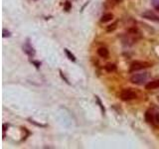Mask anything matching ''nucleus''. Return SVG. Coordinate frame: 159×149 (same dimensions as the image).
Instances as JSON below:
<instances>
[{
	"label": "nucleus",
	"instance_id": "nucleus-10",
	"mask_svg": "<svg viewBox=\"0 0 159 149\" xmlns=\"http://www.w3.org/2000/svg\"><path fill=\"white\" fill-rule=\"evenodd\" d=\"M112 19H113L112 13H105V14H103L102 16V18H100V22H102V23H107V22L112 21Z\"/></svg>",
	"mask_w": 159,
	"mask_h": 149
},
{
	"label": "nucleus",
	"instance_id": "nucleus-20",
	"mask_svg": "<svg viewBox=\"0 0 159 149\" xmlns=\"http://www.w3.org/2000/svg\"><path fill=\"white\" fill-rule=\"evenodd\" d=\"M32 63H33V64H34L35 66H36L37 68H39V67H40V65H41L39 62H35V61H32Z\"/></svg>",
	"mask_w": 159,
	"mask_h": 149
},
{
	"label": "nucleus",
	"instance_id": "nucleus-17",
	"mask_svg": "<svg viewBox=\"0 0 159 149\" xmlns=\"http://www.w3.org/2000/svg\"><path fill=\"white\" fill-rule=\"evenodd\" d=\"M30 122L31 123H34L35 125H37V126H41V127H45L46 125H44V124H40V123H37V122H35L34 120H32V119H30Z\"/></svg>",
	"mask_w": 159,
	"mask_h": 149
},
{
	"label": "nucleus",
	"instance_id": "nucleus-7",
	"mask_svg": "<svg viewBox=\"0 0 159 149\" xmlns=\"http://www.w3.org/2000/svg\"><path fill=\"white\" fill-rule=\"evenodd\" d=\"M145 89L148 90L159 89V80H154V81H151V82H148L147 84L145 85Z\"/></svg>",
	"mask_w": 159,
	"mask_h": 149
},
{
	"label": "nucleus",
	"instance_id": "nucleus-3",
	"mask_svg": "<svg viewBox=\"0 0 159 149\" xmlns=\"http://www.w3.org/2000/svg\"><path fill=\"white\" fill-rule=\"evenodd\" d=\"M151 66H152V65H151L150 63H148V62H144V61H135V62H133L132 64L130 65L129 72L130 73L137 72V71L147 69V68L151 67Z\"/></svg>",
	"mask_w": 159,
	"mask_h": 149
},
{
	"label": "nucleus",
	"instance_id": "nucleus-19",
	"mask_svg": "<svg viewBox=\"0 0 159 149\" xmlns=\"http://www.w3.org/2000/svg\"><path fill=\"white\" fill-rule=\"evenodd\" d=\"M60 73H61V77L63 78V79H64V80H65V82H66V83H67V84H70V83H69V81H68V79H66V78L64 77V75H63V73L61 72V71H60Z\"/></svg>",
	"mask_w": 159,
	"mask_h": 149
},
{
	"label": "nucleus",
	"instance_id": "nucleus-6",
	"mask_svg": "<svg viewBox=\"0 0 159 149\" xmlns=\"http://www.w3.org/2000/svg\"><path fill=\"white\" fill-rule=\"evenodd\" d=\"M141 16L143 17L144 19H147V20H150V21H154V22H159V16L157 14H155L153 11H145L141 14Z\"/></svg>",
	"mask_w": 159,
	"mask_h": 149
},
{
	"label": "nucleus",
	"instance_id": "nucleus-16",
	"mask_svg": "<svg viewBox=\"0 0 159 149\" xmlns=\"http://www.w3.org/2000/svg\"><path fill=\"white\" fill-rule=\"evenodd\" d=\"M95 100H97L98 103V105H100V107L102 108V112H105V107H102V102H100V98H98V97H95Z\"/></svg>",
	"mask_w": 159,
	"mask_h": 149
},
{
	"label": "nucleus",
	"instance_id": "nucleus-8",
	"mask_svg": "<svg viewBox=\"0 0 159 149\" xmlns=\"http://www.w3.org/2000/svg\"><path fill=\"white\" fill-rule=\"evenodd\" d=\"M122 1V0H107V1L105 2V5H103V6H105V9H112L115 6V5L119 4Z\"/></svg>",
	"mask_w": 159,
	"mask_h": 149
},
{
	"label": "nucleus",
	"instance_id": "nucleus-15",
	"mask_svg": "<svg viewBox=\"0 0 159 149\" xmlns=\"http://www.w3.org/2000/svg\"><path fill=\"white\" fill-rule=\"evenodd\" d=\"M2 36H3V38L11 37V32L8 31V30H6V29H3L2 30Z\"/></svg>",
	"mask_w": 159,
	"mask_h": 149
},
{
	"label": "nucleus",
	"instance_id": "nucleus-12",
	"mask_svg": "<svg viewBox=\"0 0 159 149\" xmlns=\"http://www.w3.org/2000/svg\"><path fill=\"white\" fill-rule=\"evenodd\" d=\"M64 52L66 53V55H67L68 59L71 60L72 62H76V57H75L74 54H72V53H71L68 49H64Z\"/></svg>",
	"mask_w": 159,
	"mask_h": 149
},
{
	"label": "nucleus",
	"instance_id": "nucleus-1",
	"mask_svg": "<svg viewBox=\"0 0 159 149\" xmlns=\"http://www.w3.org/2000/svg\"><path fill=\"white\" fill-rule=\"evenodd\" d=\"M145 120L147 123H150L152 125H159V112L155 108H149L145 112Z\"/></svg>",
	"mask_w": 159,
	"mask_h": 149
},
{
	"label": "nucleus",
	"instance_id": "nucleus-2",
	"mask_svg": "<svg viewBox=\"0 0 159 149\" xmlns=\"http://www.w3.org/2000/svg\"><path fill=\"white\" fill-rule=\"evenodd\" d=\"M149 79V74L148 73H138V74H134L133 76H131L130 78V82L134 85H144L146 82Z\"/></svg>",
	"mask_w": 159,
	"mask_h": 149
},
{
	"label": "nucleus",
	"instance_id": "nucleus-13",
	"mask_svg": "<svg viewBox=\"0 0 159 149\" xmlns=\"http://www.w3.org/2000/svg\"><path fill=\"white\" fill-rule=\"evenodd\" d=\"M117 28V22H114V23L108 25V26L107 27V32H113Z\"/></svg>",
	"mask_w": 159,
	"mask_h": 149
},
{
	"label": "nucleus",
	"instance_id": "nucleus-23",
	"mask_svg": "<svg viewBox=\"0 0 159 149\" xmlns=\"http://www.w3.org/2000/svg\"><path fill=\"white\" fill-rule=\"evenodd\" d=\"M35 1H37V0H35Z\"/></svg>",
	"mask_w": 159,
	"mask_h": 149
},
{
	"label": "nucleus",
	"instance_id": "nucleus-14",
	"mask_svg": "<svg viewBox=\"0 0 159 149\" xmlns=\"http://www.w3.org/2000/svg\"><path fill=\"white\" fill-rule=\"evenodd\" d=\"M151 4L157 11H159V0H151Z\"/></svg>",
	"mask_w": 159,
	"mask_h": 149
},
{
	"label": "nucleus",
	"instance_id": "nucleus-5",
	"mask_svg": "<svg viewBox=\"0 0 159 149\" xmlns=\"http://www.w3.org/2000/svg\"><path fill=\"white\" fill-rule=\"evenodd\" d=\"M23 52L30 58H33L35 56V54H36L34 47L31 45V43L29 42V40H27V41L25 42V44L23 45Z\"/></svg>",
	"mask_w": 159,
	"mask_h": 149
},
{
	"label": "nucleus",
	"instance_id": "nucleus-9",
	"mask_svg": "<svg viewBox=\"0 0 159 149\" xmlns=\"http://www.w3.org/2000/svg\"><path fill=\"white\" fill-rule=\"evenodd\" d=\"M98 55L100 58H107L108 55H110V52H108V50L107 49V48L100 47L98 49Z\"/></svg>",
	"mask_w": 159,
	"mask_h": 149
},
{
	"label": "nucleus",
	"instance_id": "nucleus-21",
	"mask_svg": "<svg viewBox=\"0 0 159 149\" xmlns=\"http://www.w3.org/2000/svg\"><path fill=\"white\" fill-rule=\"evenodd\" d=\"M8 127H9V124H6V123H5V124H3V131H6Z\"/></svg>",
	"mask_w": 159,
	"mask_h": 149
},
{
	"label": "nucleus",
	"instance_id": "nucleus-22",
	"mask_svg": "<svg viewBox=\"0 0 159 149\" xmlns=\"http://www.w3.org/2000/svg\"><path fill=\"white\" fill-rule=\"evenodd\" d=\"M157 100H158V102H159V95H158V97H157Z\"/></svg>",
	"mask_w": 159,
	"mask_h": 149
},
{
	"label": "nucleus",
	"instance_id": "nucleus-11",
	"mask_svg": "<svg viewBox=\"0 0 159 149\" xmlns=\"http://www.w3.org/2000/svg\"><path fill=\"white\" fill-rule=\"evenodd\" d=\"M105 70L107 71V73H112L117 71V66L114 64H112V63H108L105 66Z\"/></svg>",
	"mask_w": 159,
	"mask_h": 149
},
{
	"label": "nucleus",
	"instance_id": "nucleus-18",
	"mask_svg": "<svg viewBox=\"0 0 159 149\" xmlns=\"http://www.w3.org/2000/svg\"><path fill=\"white\" fill-rule=\"evenodd\" d=\"M65 8H66V10H67V11H69V10H70V8H71V4H70V2H69V1H68L67 3H66V7H65Z\"/></svg>",
	"mask_w": 159,
	"mask_h": 149
},
{
	"label": "nucleus",
	"instance_id": "nucleus-4",
	"mask_svg": "<svg viewBox=\"0 0 159 149\" xmlns=\"http://www.w3.org/2000/svg\"><path fill=\"white\" fill-rule=\"evenodd\" d=\"M119 97L123 102H129V100H132L137 97V93L131 89H124L120 92Z\"/></svg>",
	"mask_w": 159,
	"mask_h": 149
}]
</instances>
